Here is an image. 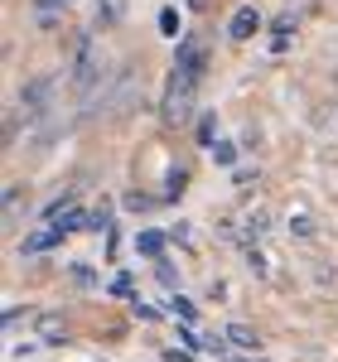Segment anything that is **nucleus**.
<instances>
[{"label": "nucleus", "instance_id": "nucleus-3", "mask_svg": "<svg viewBox=\"0 0 338 362\" xmlns=\"http://www.w3.org/2000/svg\"><path fill=\"white\" fill-rule=\"evenodd\" d=\"M256 29H261V15H256V5H242V10L232 15V25H227V34H232V39H252Z\"/></svg>", "mask_w": 338, "mask_h": 362}, {"label": "nucleus", "instance_id": "nucleus-1", "mask_svg": "<svg viewBox=\"0 0 338 362\" xmlns=\"http://www.w3.org/2000/svg\"><path fill=\"white\" fill-rule=\"evenodd\" d=\"M97 78H102V54H97L92 39H83V44H78V58H73V87L87 97V92L97 87Z\"/></svg>", "mask_w": 338, "mask_h": 362}, {"label": "nucleus", "instance_id": "nucleus-5", "mask_svg": "<svg viewBox=\"0 0 338 362\" xmlns=\"http://www.w3.org/2000/svg\"><path fill=\"white\" fill-rule=\"evenodd\" d=\"M34 334L44 338V343H63L68 338V324H63V314H39L34 319Z\"/></svg>", "mask_w": 338, "mask_h": 362}, {"label": "nucleus", "instance_id": "nucleus-6", "mask_svg": "<svg viewBox=\"0 0 338 362\" xmlns=\"http://www.w3.org/2000/svg\"><path fill=\"white\" fill-rule=\"evenodd\" d=\"M136 247H141L145 256H160V251H165V237H160V232H141V237H136Z\"/></svg>", "mask_w": 338, "mask_h": 362}, {"label": "nucleus", "instance_id": "nucleus-4", "mask_svg": "<svg viewBox=\"0 0 338 362\" xmlns=\"http://www.w3.org/2000/svg\"><path fill=\"white\" fill-rule=\"evenodd\" d=\"M58 237H68V232H63L58 223H49V227H39L34 237H25V247H20V251H25V256H39V251H49V247H54Z\"/></svg>", "mask_w": 338, "mask_h": 362}, {"label": "nucleus", "instance_id": "nucleus-10", "mask_svg": "<svg viewBox=\"0 0 338 362\" xmlns=\"http://www.w3.org/2000/svg\"><path fill=\"white\" fill-rule=\"evenodd\" d=\"M169 309H174V314H179V319H184V324H194V319H198V309L189 305V300H184V295H174V300H169Z\"/></svg>", "mask_w": 338, "mask_h": 362}, {"label": "nucleus", "instance_id": "nucleus-9", "mask_svg": "<svg viewBox=\"0 0 338 362\" xmlns=\"http://www.w3.org/2000/svg\"><path fill=\"white\" fill-rule=\"evenodd\" d=\"M116 15H121V5H116V0H97V25H102V29L116 25Z\"/></svg>", "mask_w": 338, "mask_h": 362}, {"label": "nucleus", "instance_id": "nucleus-14", "mask_svg": "<svg viewBox=\"0 0 338 362\" xmlns=\"http://www.w3.org/2000/svg\"><path fill=\"white\" fill-rule=\"evenodd\" d=\"M194 5H203V0H194Z\"/></svg>", "mask_w": 338, "mask_h": 362}, {"label": "nucleus", "instance_id": "nucleus-11", "mask_svg": "<svg viewBox=\"0 0 338 362\" xmlns=\"http://www.w3.org/2000/svg\"><path fill=\"white\" fill-rule=\"evenodd\" d=\"M160 29H165V34H179V15H174V10H160Z\"/></svg>", "mask_w": 338, "mask_h": 362}, {"label": "nucleus", "instance_id": "nucleus-2", "mask_svg": "<svg viewBox=\"0 0 338 362\" xmlns=\"http://www.w3.org/2000/svg\"><path fill=\"white\" fill-rule=\"evenodd\" d=\"M49 97H54V78H29V83L20 87V112L44 116L49 112Z\"/></svg>", "mask_w": 338, "mask_h": 362}, {"label": "nucleus", "instance_id": "nucleus-7", "mask_svg": "<svg viewBox=\"0 0 338 362\" xmlns=\"http://www.w3.org/2000/svg\"><path fill=\"white\" fill-rule=\"evenodd\" d=\"M227 338H232L237 348H256V334L247 329V324H227Z\"/></svg>", "mask_w": 338, "mask_h": 362}, {"label": "nucleus", "instance_id": "nucleus-8", "mask_svg": "<svg viewBox=\"0 0 338 362\" xmlns=\"http://www.w3.org/2000/svg\"><path fill=\"white\" fill-rule=\"evenodd\" d=\"M5 218L20 223V184H5Z\"/></svg>", "mask_w": 338, "mask_h": 362}, {"label": "nucleus", "instance_id": "nucleus-13", "mask_svg": "<svg viewBox=\"0 0 338 362\" xmlns=\"http://www.w3.org/2000/svg\"><path fill=\"white\" fill-rule=\"evenodd\" d=\"M290 232H300V237H310L314 227H310V218H290Z\"/></svg>", "mask_w": 338, "mask_h": 362}, {"label": "nucleus", "instance_id": "nucleus-12", "mask_svg": "<svg viewBox=\"0 0 338 362\" xmlns=\"http://www.w3.org/2000/svg\"><path fill=\"white\" fill-rule=\"evenodd\" d=\"M213 155H218V165H232V155H237V150H232V145H213Z\"/></svg>", "mask_w": 338, "mask_h": 362}]
</instances>
